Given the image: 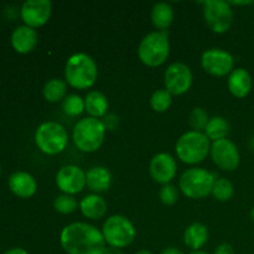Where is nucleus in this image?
Returning a JSON list of instances; mask_svg holds the SVG:
<instances>
[{
    "label": "nucleus",
    "instance_id": "obj_1",
    "mask_svg": "<svg viewBox=\"0 0 254 254\" xmlns=\"http://www.w3.org/2000/svg\"><path fill=\"white\" fill-rule=\"evenodd\" d=\"M60 243L67 254H103L107 245L102 231L86 222L67 225L61 231Z\"/></svg>",
    "mask_w": 254,
    "mask_h": 254
},
{
    "label": "nucleus",
    "instance_id": "obj_2",
    "mask_svg": "<svg viewBox=\"0 0 254 254\" xmlns=\"http://www.w3.org/2000/svg\"><path fill=\"white\" fill-rule=\"evenodd\" d=\"M98 77V66L93 57L78 52L68 57L64 66L66 83L76 89L91 88Z\"/></svg>",
    "mask_w": 254,
    "mask_h": 254
},
{
    "label": "nucleus",
    "instance_id": "obj_3",
    "mask_svg": "<svg viewBox=\"0 0 254 254\" xmlns=\"http://www.w3.org/2000/svg\"><path fill=\"white\" fill-rule=\"evenodd\" d=\"M210 141L203 131H186L176 141V155L183 163L195 165L207 158L211 150Z\"/></svg>",
    "mask_w": 254,
    "mask_h": 254
},
{
    "label": "nucleus",
    "instance_id": "obj_4",
    "mask_svg": "<svg viewBox=\"0 0 254 254\" xmlns=\"http://www.w3.org/2000/svg\"><path fill=\"white\" fill-rule=\"evenodd\" d=\"M106 127L101 119L86 117L79 119L72 131V139L83 153H94L102 146L106 136Z\"/></svg>",
    "mask_w": 254,
    "mask_h": 254
},
{
    "label": "nucleus",
    "instance_id": "obj_5",
    "mask_svg": "<svg viewBox=\"0 0 254 254\" xmlns=\"http://www.w3.org/2000/svg\"><path fill=\"white\" fill-rule=\"evenodd\" d=\"M170 55V41L165 31H153L143 37L138 46V57L145 66H161Z\"/></svg>",
    "mask_w": 254,
    "mask_h": 254
},
{
    "label": "nucleus",
    "instance_id": "obj_6",
    "mask_svg": "<svg viewBox=\"0 0 254 254\" xmlns=\"http://www.w3.org/2000/svg\"><path fill=\"white\" fill-rule=\"evenodd\" d=\"M216 175L202 168H191L184 171L179 179V189L189 198H205L212 192Z\"/></svg>",
    "mask_w": 254,
    "mask_h": 254
},
{
    "label": "nucleus",
    "instance_id": "obj_7",
    "mask_svg": "<svg viewBox=\"0 0 254 254\" xmlns=\"http://www.w3.org/2000/svg\"><path fill=\"white\" fill-rule=\"evenodd\" d=\"M102 235L109 247L122 250L131 245L136 232L128 217L123 215H112L104 221Z\"/></svg>",
    "mask_w": 254,
    "mask_h": 254
},
{
    "label": "nucleus",
    "instance_id": "obj_8",
    "mask_svg": "<svg viewBox=\"0 0 254 254\" xmlns=\"http://www.w3.org/2000/svg\"><path fill=\"white\" fill-rule=\"evenodd\" d=\"M35 143L46 155H57L68 145V134L57 122H45L35 131Z\"/></svg>",
    "mask_w": 254,
    "mask_h": 254
},
{
    "label": "nucleus",
    "instance_id": "obj_9",
    "mask_svg": "<svg viewBox=\"0 0 254 254\" xmlns=\"http://www.w3.org/2000/svg\"><path fill=\"white\" fill-rule=\"evenodd\" d=\"M202 5L203 19L213 32L225 34L231 29L235 14L230 2L225 0H207Z\"/></svg>",
    "mask_w": 254,
    "mask_h": 254
},
{
    "label": "nucleus",
    "instance_id": "obj_10",
    "mask_svg": "<svg viewBox=\"0 0 254 254\" xmlns=\"http://www.w3.org/2000/svg\"><path fill=\"white\" fill-rule=\"evenodd\" d=\"M192 72L188 64L183 62H174L169 64L164 73L165 89L173 96L185 94L192 86Z\"/></svg>",
    "mask_w": 254,
    "mask_h": 254
},
{
    "label": "nucleus",
    "instance_id": "obj_11",
    "mask_svg": "<svg viewBox=\"0 0 254 254\" xmlns=\"http://www.w3.org/2000/svg\"><path fill=\"white\" fill-rule=\"evenodd\" d=\"M201 66L215 77H225L235 69V59L222 49H208L201 56Z\"/></svg>",
    "mask_w": 254,
    "mask_h": 254
},
{
    "label": "nucleus",
    "instance_id": "obj_12",
    "mask_svg": "<svg viewBox=\"0 0 254 254\" xmlns=\"http://www.w3.org/2000/svg\"><path fill=\"white\" fill-rule=\"evenodd\" d=\"M210 155L213 163L225 171H235L240 166V150L237 145L227 138L212 141Z\"/></svg>",
    "mask_w": 254,
    "mask_h": 254
},
{
    "label": "nucleus",
    "instance_id": "obj_13",
    "mask_svg": "<svg viewBox=\"0 0 254 254\" xmlns=\"http://www.w3.org/2000/svg\"><path fill=\"white\" fill-rule=\"evenodd\" d=\"M52 14L50 0H27L22 4L20 15L26 26L37 29L46 24Z\"/></svg>",
    "mask_w": 254,
    "mask_h": 254
},
{
    "label": "nucleus",
    "instance_id": "obj_14",
    "mask_svg": "<svg viewBox=\"0 0 254 254\" xmlns=\"http://www.w3.org/2000/svg\"><path fill=\"white\" fill-rule=\"evenodd\" d=\"M56 185L66 195H76L87 186L86 173L76 165L62 166L56 175Z\"/></svg>",
    "mask_w": 254,
    "mask_h": 254
},
{
    "label": "nucleus",
    "instance_id": "obj_15",
    "mask_svg": "<svg viewBox=\"0 0 254 254\" xmlns=\"http://www.w3.org/2000/svg\"><path fill=\"white\" fill-rule=\"evenodd\" d=\"M178 164L173 155L168 153H158L153 156L149 164V174L155 183L160 185L170 184L175 179Z\"/></svg>",
    "mask_w": 254,
    "mask_h": 254
},
{
    "label": "nucleus",
    "instance_id": "obj_16",
    "mask_svg": "<svg viewBox=\"0 0 254 254\" xmlns=\"http://www.w3.org/2000/svg\"><path fill=\"white\" fill-rule=\"evenodd\" d=\"M10 41H11V46L15 51L25 55L31 52L36 47L39 36H37V31L35 29L26 26V25H21L12 31Z\"/></svg>",
    "mask_w": 254,
    "mask_h": 254
},
{
    "label": "nucleus",
    "instance_id": "obj_17",
    "mask_svg": "<svg viewBox=\"0 0 254 254\" xmlns=\"http://www.w3.org/2000/svg\"><path fill=\"white\" fill-rule=\"evenodd\" d=\"M9 189L20 198H30L36 193L37 183L34 176L25 171H16L9 179Z\"/></svg>",
    "mask_w": 254,
    "mask_h": 254
},
{
    "label": "nucleus",
    "instance_id": "obj_18",
    "mask_svg": "<svg viewBox=\"0 0 254 254\" xmlns=\"http://www.w3.org/2000/svg\"><path fill=\"white\" fill-rule=\"evenodd\" d=\"M252 76L246 68L238 67V68H235L228 74L227 88L230 93L236 98L247 97L250 94L251 89H252Z\"/></svg>",
    "mask_w": 254,
    "mask_h": 254
},
{
    "label": "nucleus",
    "instance_id": "obj_19",
    "mask_svg": "<svg viewBox=\"0 0 254 254\" xmlns=\"http://www.w3.org/2000/svg\"><path fill=\"white\" fill-rule=\"evenodd\" d=\"M79 210L84 217L89 220H101L107 215L108 205L98 193H89L79 201Z\"/></svg>",
    "mask_w": 254,
    "mask_h": 254
},
{
    "label": "nucleus",
    "instance_id": "obj_20",
    "mask_svg": "<svg viewBox=\"0 0 254 254\" xmlns=\"http://www.w3.org/2000/svg\"><path fill=\"white\" fill-rule=\"evenodd\" d=\"M86 183L93 193L104 192L111 188V171L104 166H93L86 173Z\"/></svg>",
    "mask_w": 254,
    "mask_h": 254
},
{
    "label": "nucleus",
    "instance_id": "obj_21",
    "mask_svg": "<svg viewBox=\"0 0 254 254\" xmlns=\"http://www.w3.org/2000/svg\"><path fill=\"white\" fill-rule=\"evenodd\" d=\"M208 241V228L201 222H193L184 232V243L191 251H201Z\"/></svg>",
    "mask_w": 254,
    "mask_h": 254
},
{
    "label": "nucleus",
    "instance_id": "obj_22",
    "mask_svg": "<svg viewBox=\"0 0 254 254\" xmlns=\"http://www.w3.org/2000/svg\"><path fill=\"white\" fill-rule=\"evenodd\" d=\"M84 104H86V112L92 118H102L107 116L108 112L109 102L106 94L99 91H91L87 93L84 98Z\"/></svg>",
    "mask_w": 254,
    "mask_h": 254
},
{
    "label": "nucleus",
    "instance_id": "obj_23",
    "mask_svg": "<svg viewBox=\"0 0 254 254\" xmlns=\"http://www.w3.org/2000/svg\"><path fill=\"white\" fill-rule=\"evenodd\" d=\"M174 9L169 2H156L151 9V22L159 31H165L174 21Z\"/></svg>",
    "mask_w": 254,
    "mask_h": 254
},
{
    "label": "nucleus",
    "instance_id": "obj_24",
    "mask_svg": "<svg viewBox=\"0 0 254 254\" xmlns=\"http://www.w3.org/2000/svg\"><path fill=\"white\" fill-rule=\"evenodd\" d=\"M228 131H230V123L227 122V119L220 116H215L208 119L203 133L210 140L216 141L227 138Z\"/></svg>",
    "mask_w": 254,
    "mask_h": 254
},
{
    "label": "nucleus",
    "instance_id": "obj_25",
    "mask_svg": "<svg viewBox=\"0 0 254 254\" xmlns=\"http://www.w3.org/2000/svg\"><path fill=\"white\" fill-rule=\"evenodd\" d=\"M44 98L50 103L64 101L67 96V83L60 78H52L45 83L42 88Z\"/></svg>",
    "mask_w": 254,
    "mask_h": 254
},
{
    "label": "nucleus",
    "instance_id": "obj_26",
    "mask_svg": "<svg viewBox=\"0 0 254 254\" xmlns=\"http://www.w3.org/2000/svg\"><path fill=\"white\" fill-rule=\"evenodd\" d=\"M211 193L220 202H227L235 195V186L226 178L216 179L215 184H213L212 192Z\"/></svg>",
    "mask_w": 254,
    "mask_h": 254
},
{
    "label": "nucleus",
    "instance_id": "obj_27",
    "mask_svg": "<svg viewBox=\"0 0 254 254\" xmlns=\"http://www.w3.org/2000/svg\"><path fill=\"white\" fill-rule=\"evenodd\" d=\"M62 111L68 117H78L86 111L84 99L78 94H67L62 101Z\"/></svg>",
    "mask_w": 254,
    "mask_h": 254
},
{
    "label": "nucleus",
    "instance_id": "obj_28",
    "mask_svg": "<svg viewBox=\"0 0 254 254\" xmlns=\"http://www.w3.org/2000/svg\"><path fill=\"white\" fill-rule=\"evenodd\" d=\"M173 103V94L166 91L165 88L156 89L150 97V107L153 111L158 113H164L170 108Z\"/></svg>",
    "mask_w": 254,
    "mask_h": 254
},
{
    "label": "nucleus",
    "instance_id": "obj_29",
    "mask_svg": "<svg viewBox=\"0 0 254 254\" xmlns=\"http://www.w3.org/2000/svg\"><path fill=\"white\" fill-rule=\"evenodd\" d=\"M54 207L61 215H69V213H73L79 207V203L74 196L62 193V195L57 196L55 198Z\"/></svg>",
    "mask_w": 254,
    "mask_h": 254
},
{
    "label": "nucleus",
    "instance_id": "obj_30",
    "mask_svg": "<svg viewBox=\"0 0 254 254\" xmlns=\"http://www.w3.org/2000/svg\"><path fill=\"white\" fill-rule=\"evenodd\" d=\"M208 119L210 118H208L207 116V112L203 108H200V107L193 108L192 111L190 112V114H189V124H190V127L192 128V130L196 131L205 130Z\"/></svg>",
    "mask_w": 254,
    "mask_h": 254
},
{
    "label": "nucleus",
    "instance_id": "obj_31",
    "mask_svg": "<svg viewBox=\"0 0 254 254\" xmlns=\"http://www.w3.org/2000/svg\"><path fill=\"white\" fill-rule=\"evenodd\" d=\"M159 198L166 206H173L179 200V191L173 184H166L161 186L159 191Z\"/></svg>",
    "mask_w": 254,
    "mask_h": 254
},
{
    "label": "nucleus",
    "instance_id": "obj_32",
    "mask_svg": "<svg viewBox=\"0 0 254 254\" xmlns=\"http://www.w3.org/2000/svg\"><path fill=\"white\" fill-rule=\"evenodd\" d=\"M213 254H236V252L232 245H230V243H221L220 246H217Z\"/></svg>",
    "mask_w": 254,
    "mask_h": 254
},
{
    "label": "nucleus",
    "instance_id": "obj_33",
    "mask_svg": "<svg viewBox=\"0 0 254 254\" xmlns=\"http://www.w3.org/2000/svg\"><path fill=\"white\" fill-rule=\"evenodd\" d=\"M160 254H184L183 251H180L179 248L176 247H168L165 250H163L160 252Z\"/></svg>",
    "mask_w": 254,
    "mask_h": 254
},
{
    "label": "nucleus",
    "instance_id": "obj_34",
    "mask_svg": "<svg viewBox=\"0 0 254 254\" xmlns=\"http://www.w3.org/2000/svg\"><path fill=\"white\" fill-rule=\"evenodd\" d=\"M4 254H29V253H27V251H25L24 248L14 247V248H11V250L6 251Z\"/></svg>",
    "mask_w": 254,
    "mask_h": 254
},
{
    "label": "nucleus",
    "instance_id": "obj_35",
    "mask_svg": "<svg viewBox=\"0 0 254 254\" xmlns=\"http://www.w3.org/2000/svg\"><path fill=\"white\" fill-rule=\"evenodd\" d=\"M103 254H123L121 252V250H117V248H108V250H107L106 248V251H104V253Z\"/></svg>",
    "mask_w": 254,
    "mask_h": 254
},
{
    "label": "nucleus",
    "instance_id": "obj_36",
    "mask_svg": "<svg viewBox=\"0 0 254 254\" xmlns=\"http://www.w3.org/2000/svg\"><path fill=\"white\" fill-rule=\"evenodd\" d=\"M230 4L231 5H251V4H253V1L252 0H250V1H231Z\"/></svg>",
    "mask_w": 254,
    "mask_h": 254
},
{
    "label": "nucleus",
    "instance_id": "obj_37",
    "mask_svg": "<svg viewBox=\"0 0 254 254\" xmlns=\"http://www.w3.org/2000/svg\"><path fill=\"white\" fill-rule=\"evenodd\" d=\"M134 254H154V253L148 250H141V251H138V252H135Z\"/></svg>",
    "mask_w": 254,
    "mask_h": 254
},
{
    "label": "nucleus",
    "instance_id": "obj_38",
    "mask_svg": "<svg viewBox=\"0 0 254 254\" xmlns=\"http://www.w3.org/2000/svg\"><path fill=\"white\" fill-rule=\"evenodd\" d=\"M189 254H208V253L205 252V251H193V252H191Z\"/></svg>",
    "mask_w": 254,
    "mask_h": 254
},
{
    "label": "nucleus",
    "instance_id": "obj_39",
    "mask_svg": "<svg viewBox=\"0 0 254 254\" xmlns=\"http://www.w3.org/2000/svg\"><path fill=\"white\" fill-rule=\"evenodd\" d=\"M251 218H252L253 222H254V207L251 210Z\"/></svg>",
    "mask_w": 254,
    "mask_h": 254
},
{
    "label": "nucleus",
    "instance_id": "obj_40",
    "mask_svg": "<svg viewBox=\"0 0 254 254\" xmlns=\"http://www.w3.org/2000/svg\"><path fill=\"white\" fill-rule=\"evenodd\" d=\"M0 175H1V166H0Z\"/></svg>",
    "mask_w": 254,
    "mask_h": 254
}]
</instances>
